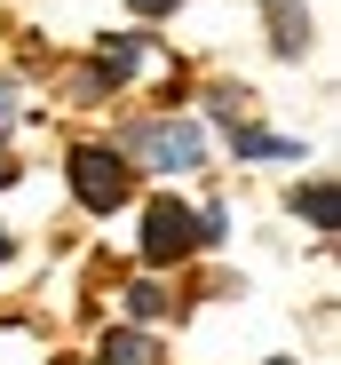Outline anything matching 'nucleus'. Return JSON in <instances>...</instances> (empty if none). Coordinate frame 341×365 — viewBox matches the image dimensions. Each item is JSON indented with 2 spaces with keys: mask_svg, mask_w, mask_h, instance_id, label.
I'll use <instances>...</instances> for the list:
<instances>
[{
  "mask_svg": "<svg viewBox=\"0 0 341 365\" xmlns=\"http://www.w3.org/2000/svg\"><path fill=\"white\" fill-rule=\"evenodd\" d=\"M72 191H80V207H95V215H111V207H127V191H135V175H127V159H111V151H72Z\"/></svg>",
  "mask_w": 341,
  "mask_h": 365,
  "instance_id": "nucleus-1",
  "label": "nucleus"
},
{
  "mask_svg": "<svg viewBox=\"0 0 341 365\" xmlns=\"http://www.w3.org/2000/svg\"><path fill=\"white\" fill-rule=\"evenodd\" d=\"M199 215L191 207H175V199H159L151 215H143V262H175V255H191L199 247Z\"/></svg>",
  "mask_w": 341,
  "mask_h": 365,
  "instance_id": "nucleus-2",
  "label": "nucleus"
},
{
  "mask_svg": "<svg viewBox=\"0 0 341 365\" xmlns=\"http://www.w3.org/2000/svg\"><path fill=\"white\" fill-rule=\"evenodd\" d=\"M143 151L159 167H199V128H183V119H159V128L143 135Z\"/></svg>",
  "mask_w": 341,
  "mask_h": 365,
  "instance_id": "nucleus-3",
  "label": "nucleus"
},
{
  "mask_svg": "<svg viewBox=\"0 0 341 365\" xmlns=\"http://www.w3.org/2000/svg\"><path fill=\"white\" fill-rule=\"evenodd\" d=\"M103 365H159V341L135 334V326H120V334H103Z\"/></svg>",
  "mask_w": 341,
  "mask_h": 365,
  "instance_id": "nucleus-4",
  "label": "nucleus"
},
{
  "mask_svg": "<svg viewBox=\"0 0 341 365\" xmlns=\"http://www.w3.org/2000/svg\"><path fill=\"white\" fill-rule=\"evenodd\" d=\"M231 143H238L246 159H302L294 135H262V128H231Z\"/></svg>",
  "mask_w": 341,
  "mask_h": 365,
  "instance_id": "nucleus-5",
  "label": "nucleus"
},
{
  "mask_svg": "<svg viewBox=\"0 0 341 365\" xmlns=\"http://www.w3.org/2000/svg\"><path fill=\"white\" fill-rule=\"evenodd\" d=\"M270 32H278V56H302L310 48V16H294L286 0H270Z\"/></svg>",
  "mask_w": 341,
  "mask_h": 365,
  "instance_id": "nucleus-6",
  "label": "nucleus"
},
{
  "mask_svg": "<svg viewBox=\"0 0 341 365\" xmlns=\"http://www.w3.org/2000/svg\"><path fill=\"white\" fill-rule=\"evenodd\" d=\"M294 207H302V215H310L318 230H333V182L318 175V182H310V191H294Z\"/></svg>",
  "mask_w": 341,
  "mask_h": 365,
  "instance_id": "nucleus-7",
  "label": "nucleus"
},
{
  "mask_svg": "<svg viewBox=\"0 0 341 365\" xmlns=\"http://www.w3.org/2000/svg\"><path fill=\"white\" fill-rule=\"evenodd\" d=\"M135 56H143L135 40H111V48H103V80H127V72H135Z\"/></svg>",
  "mask_w": 341,
  "mask_h": 365,
  "instance_id": "nucleus-8",
  "label": "nucleus"
},
{
  "mask_svg": "<svg viewBox=\"0 0 341 365\" xmlns=\"http://www.w3.org/2000/svg\"><path fill=\"white\" fill-rule=\"evenodd\" d=\"M135 9H143V16H167V9H183V0H135Z\"/></svg>",
  "mask_w": 341,
  "mask_h": 365,
  "instance_id": "nucleus-9",
  "label": "nucleus"
},
{
  "mask_svg": "<svg viewBox=\"0 0 341 365\" xmlns=\"http://www.w3.org/2000/svg\"><path fill=\"white\" fill-rule=\"evenodd\" d=\"M0 182H16V159H9V151H0Z\"/></svg>",
  "mask_w": 341,
  "mask_h": 365,
  "instance_id": "nucleus-10",
  "label": "nucleus"
},
{
  "mask_svg": "<svg viewBox=\"0 0 341 365\" xmlns=\"http://www.w3.org/2000/svg\"><path fill=\"white\" fill-rule=\"evenodd\" d=\"M0 128H9V80H0Z\"/></svg>",
  "mask_w": 341,
  "mask_h": 365,
  "instance_id": "nucleus-11",
  "label": "nucleus"
},
{
  "mask_svg": "<svg viewBox=\"0 0 341 365\" xmlns=\"http://www.w3.org/2000/svg\"><path fill=\"white\" fill-rule=\"evenodd\" d=\"M0 262H9V230H0Z\"/></svg>",
  "mask_w": 341,
  "mask_h": 365,
  "instance_id": "nucleus-12",
  "label": "nucleus"
},
{
  "mask_svg": "<svg viewBox=\"0 0 341 365\" xmlns=\"http://www.w3.org/2000/svg\"><path fill=\"white\" fill-rule=\"evenodd\" d=\"M270 365H294V357H270Z\"/></svg>",
  "mask_w": 341,
  "mask_h": 365,
  "instance_id": "nucleus-13",
  "label": "nucleus"
}]
</instances>
